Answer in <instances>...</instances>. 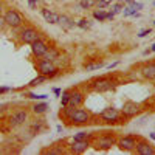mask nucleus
Listing matches in <instances>:
<instances>
[{
	"label": "nucleus",
	"mask_w": 155,
	"mask_h": 155,
	"mask_svg": "<svg viewBox=\"0 0 155 155\" xmlns=\"http://www.w3.org/2000/svg\"><path fill=\"white\" fill-rule=\"evenodd\" d=\"M64 115H65V118L68 120L71 126H84V124H88L90 120H92V113L88 110L71 107V106L64 107Z\"/></svg>",
	"instance_id": "nucleus-1"
},
{
	"label": "nucleus",
	"mask_w": 155,
	"mask_h": 155,
	"mask_svg": "<svg viewBox=\"0 0 155 155\" xmlns=\"http://www.w3.org/2000/svg\"><path fill=\"white\" fill-rule=\"evenodd\" d=\"M93 141V147L96 149V150H109L112 146H115L116 144V138L113 137V135H109V134H106V135H95V134H92V138H90Z\"/></svg>",
	"instance_id": "nucleus-2"
},
{
	"label": "nucleus",
	"mask_w": 155,
	"mask_h": 155,
	"mask_svg": "<svg viewBox=\"0 0 155 155\" xmlns=\"http://www.w3.org/2000/svg\"><path fill=\"white\" fill-rule=\"evenodd\" d=\"M115 87V81L109 76H101L92 81V90L96 93H106Z\"/></svg>",
	"instance_id": "nucleus-3"
},
{
	"label": "nucleus",
	"mask_w": 155,
	"mask_h": 155,
	"mask_svg": "<svg viewBox=\"0 0 155 155\" xmlns=\"http://www.w3.org/2000/svg\"><path fill=\"white\" fill-rule=\"evenodd\" d=\"M121 116H123V113L118 109H115V107H107V109H104V110L99 113V118L104 121V123H107V124L120 123Z\"/></svg>",
	"instance_id": "nucleus-4"
},
{
	"label": "nucleus",
	"mask_w": 155,
	"mask_h": 155,
	"mask_svg": "<svg viewBox=\"0 0 155 155\" xmlns=\"http://www.w3.org/2000/svg\"><path fill=\"white\" fill-rule=\"evenodd\" d=\"M141 112H143L141 104H138L135 101H126L123 104V109H121V113L124 118H134V116L140 115Z\"/></svg>",
	"instance_id": "nucleus-5"
},
{
	"label": "nucleus",
	"mask_w": 155,
	"mask_h": 155,
	"mask_svg": "<svg viewBox=\"0 0 155 155\" xmlns=\"http://www.w3.org/2000/svg\"><path fill=\"white\" fill-rule=\"evenodd\" d=\"M137 141L138 138H135L134 135H127V137H121L120 140H116V146L124 152H135Z\"/></svg>",
	"instance_id": "nucleus-6"
},
{
	"label": "nucleus",
	"mask_w": 155,
	"mask_h": 155,
	"mask_svg": "<svg viewBox=\"0 0 155 155\" xmlns=\"http://www.w3.org/2000/svg\"><path fill=\"white\" fill-rule=\"evenodd\" d=\"M37 70H39L41 74H44L47 78H53V76L58 74V68L53 65V62L47 61V59H44V61H41L37 64Z\"/></svg>",
	"instance_id": "nucleus-7"
},
{
	"label": "nucleus",
	"mask_w": 155,
	"mask_h": 155,
	"mask_svg": "<svg viewBox=\"0 0 155 155\" xmlns=\"http://www.w3.org/2000/svg\"><path fill=\"white\" fill-rule=\"evenodd\" d=\"M135 152H137L138 155H155V147H153L150 143H147V141L138 138Z\"/></svg>",
	"instance_id": "nucleus-8"
},
{
	"label": "nucleus",
	"mask_w": 155,
	"mask_h": 155,
	"mask_svg": "<svg viewBox=\"0 0 155 155\" xmlns=\"http://www.w3.org/2000/svg\"><path fill=\"white\" fill-rule=\"evenodd\" d=\"M90 147V141L88 140H73V143L70 146L71 153H84Z\"/></svg>",
	"instance_id": "nucleus-9"
},
{
	"label": "nucleus",
	"mask_w": 155,
	"mask_h": 155,
	"mask_svg": "<svg viewBox=\"0 0 155 155\" xmlns=\"http://www.w3.org/2000/svg\"><path fill=\"white\" fill-rule=\"evenodd\" d=\"M31 50H33V54L37 56V58H44L47 54V51H48V45L41 41V39H37V41H34L31 44Z\"/></svg>",
	"instance_id": "nucleus-10"
},
{
	"label": "nucleus",
	"mask_w": 155,
	"mask_h": 155,
	"mask_svg": "<svg viewBox=\"0 0 155 155\" xmlns=\"http://www.w3.org/2000/svg\"><path fill=\"white\" fill-rule=\"evenodd\" d=\"M5 23H8L9 27H19V25L22 23V17H20V14L17 11H14V9H9L6 14H5Z\"/></svg>",
	"instance_id": "nucleus-11"
},
{
	"label": "nucleus",
	"mask_w": 155,
	"mask_h": 155,
	"mask_svg": "<svg viewBox=\"0 0 155 155\" xmlns=\"http://www.w3.org/2000/svg\"><path fill=\"white\" fill-rule=\"evenodd\" d=\"M20 37L25 44H33L34 41L39 39V33L34 30V28H25L22 33H20Z\"/></svg>",
	"instance_id": "nucleus-12"
},
{
	"label": "nucleus",
	"mask_w": 155,
	"mask_h": 155,
	"mask_svg": "<svg viewBox=\"0 0 155 155\" xmlns=\"http://www.w3.org/2000/svg\"><path fill=\"white\" fill-rule=\"evenodd\" d=\"M84 99H85V96H84L82 92H71L68 106H71V107H81V106L84 104ZM65 107H67V106H65Z\"/></svg>",
	"instance_id": "nucleus-13"
},
{
	"label": "nucleus",
	"mask_w": 155,
	"mask_h": 155,
	"mask_svg": "<svg viewBox=\"0 0 155 155\" xmlns=\"http://www.w3.org/2000/svg\"><path fill=\"white\" fill-rule=\"evenodd\" d=\"M41 12H42V17H44L48 23H59V16L56 14V12L50 11L48 8H44Z\"/></svg>",
	"instance_id": "nucleus-14"
},
{
	"label": "nucleus",
	"mask_w": 155,
	"mask_h": 155,
	"mask_svg": "<svg viewBox=\"0 0 155 155\" xmlns=\"http://www.w3.org/2000/svg\"><path fill=\"white\" fill-rule=\"evenodd\" d=\"M141 74H143L144 79L152 81L155 78V64H147V65H144L143 68H141Z\"/></svg>",
	"instance_id": "nucleus-15"
},
{
	"label": "nucleus",
	"mask_w": 155,
	"mask_h": 155,
	"mask_svg": "<svg viewBox=\"0 0 155 155\" xmlns=\"http://www.w3.org/2000/svg\"><path fill=\"white\" fill-rule=\"evenodd\" d=\"M27 112L25 110H19V112H16L14 115L11 116V123L14 124V126H19V124H23L25 121H27Z\"/></svg>",
	"instance_id": "nucleus-16"
},
{
	"label": "nucleus",
	"mask_w": 155,
	"mask_h": 155,
	"mask_svg": "<svg viewBox=\"0 0 155 155\" xmlns=\"http://www.w3.org/2000/svg\"><path fill=\"white\" fill-rule=\"evenodd\" d=\"M59 23L62 25L64 28H71V27H74V22L70 19V17H67V16H59Z\"/></svg>",
	"instance_id": "nucleus-17"
},
{
	"label": "nucleus",
	"mask_w": 155,
	"mask_h": 155,
	"mask_svg": "<svg viewBox=\"0 0 155 155\" xmlns=\"http://www.w3.org/2000/svg\"><path fill=\"white\" fill-rule=\"evenodd\" d=\"M107 14H109V12H106L104 9H96V11L93 12V17H95L96 20L102 22V20H107Z\"/></svg>",
	"instance_id": "nucleus-18"
},
{
	"label": "nucleus",
	"mask_w": 155,
	"mask_h": 155,
	"mask_svg": "<svg viewBox=\"0 0 155 155\" xmlns=\"http://www.w3.org/2000/svg\"><path fill=\"white\" fill-rule=\"evenodd\" d=\"M96 2H98V0H81L79 6H81L82 9H90V8L96 6Z\"/></svg>",
	"instance_id": "nucleus-19"
},
{
	"label": "nucleus",
	"mask_w": 155,
	"mask_h": 155,
	"mask_svg": "<svg viewBox=\"0 0 155 155\" xmlns=\"http://www.w3.org/2000/svg\"><path fill=\"white\" fill-rule=\"evenodd\" d=\"M102 67H104V64H102V62H92V64H85L84 70L92 71V70H98V68H102Z\"/></svg>",
	"instance_id": "nucleus-20"
},
{
	"label": "nucleus",
	"mask_w": 155,
	"mask_h": 155,
	"mask_svg": "<svg viewBox=\"0 0 155 155\" xmlns=\"http://www.w3.org/2000/svg\"><path fill=\"white\" fill-rule=\"evenodd\" d=\"M70 95H71V90H65V92L62 93V99H61V106H62V107L68 106V101H70Z\"/></svg>",
	"instance_id": "nucleus-21"
},
{
	"label": "nucleus",
	"mask_w": 155,
	"mask_h": 155,
	"mask_svg": "<svg viewBox=\"0 0 155 155\" xmlns=\"http://www.w3.org/2000/svg\"><path fill=\"white\" fill-rule=\"evenodd\" d=\"M48 109V104H45V102H41V104H36L33 107V112L34 113H45Z\"/></svg>",
	"instance_id": "nucleus-22"
},
{
	"label": "nucleus",
	"mask_w": 155,
	"mask_h": 155,
	"mask_svg": "<svg viewBox=\"0 0 155 155\" xmlns=\"http://www.w3.org/2000/svg\"><path fill=\"white\" fill-rule=\"evenodd\" d=\"M123 12H124V16H137V9H134V6H124L123 8Z\"/></svg>",
	"instance_id": "nucleus-23"
},
{
	"label": "nucleus",
	"mask_w": 155,
	"mask_h": 155,
	"mask_svg": "<svg viewBox=\"0 0 155 155\" xmlns=\"http://www.w3.org/2000/svg\"><path fill=\"white\" fill-rule=\"evenodd\" d=\"M44 81H47V76L41 74V76H37L36 79H33V81L30 82V85H31V87H34V85H39V84H42Z\"/></svg>",
	"instance_id": "nucleus-24"
},
{
	"label": "nucleus",
	"mask_w": 155,
	"mask_h": 155,
	"mask_svg": "<svg viewBox=\"0 0 155 155\" xmlns=\"http://www.w3.org/2000/svg\"><path fill=\"white\" fill-rule=\"evenodd\" d=\"M78 27L82 28V30H88L90 27H92V23H90V20H87V19H82V20L78 22Z\"/></svg>",
	"instance_id": "nucleus-25"
},
{
	"label": "nucleus",
	"mask_w": 155,
	"mask_h": 155,
	"mask_svg": "<svg viewBox=\"0 0 155 155\" xmlns=\"http://www.w3.org/2000/svg\"><path fill=\"white\" fill-rule=\"evenodd\" d=\"M92 138V134H87V132H79L78 135H74L73 140H90Z\"/></svg>",
	"instance_id": "nucleus-26"
},
{
	"label": "nucleus",
	"mask_w": 155,
	"mask_h": 155,
	"mask_svg": "<svg viewBox=\"0 0 155 155\" xmlns=\"http://www.w3.org/2000/svg\"><path fill=\"white\" fill-rule=\"evenodd\" d=\"M110 2H112V0H98V2H96V6H98V9H104L106 6L110 5Z\"/></svg>",
	"instance_id": "nucleus-27"
},
{
	"label": "nucleus",
	"mask_w": 155,
	"mask_h": 155,
	"mask_svg": "<svg viewBox=\"0 0 155 155\" xmlns=\"http://www.w3.org/2000/svg\"><path fill=\"white\" fill-rule=\"evenodd\" d=\"M123 8H124V6H123L121 3H115V5L112 6V11H110V12L115 16V14H118V12H121V11H123Z\"/></svg>",
	"instance_id": "nucleus-28"
},
{
	"label": "nucleus",
	"mask_w": 155,
	"mask_h": 155,
	"mask_svg": "<svg viewBox=\"0 0 155 155\" xmlns=\"http://www.w3.org/2000/svg\"><path fill=\"white\" fill-rule=\"evenodd\" d=\"M150 33H152L150 30H141V31L138 33V37H146V36H147V34H150Z\"/></svg>",
	"instance_id": "nucleus-29"
},
{
	"label": "nucleus",
	"mask_w": 155,
	"mask_h": 155,
	"mask_svg": "<svg viewBox=\"0 0 155 155\" xmlns=\"http://www.w3.org/2000/svg\"><path fill=\"white\" fill-rule=\"evenodd\" d=\"M30 98H31V99H45L47 95H34V93H31Z\"/></svg>",
	"instance_id": "nucleus-30"
},
{
	"label": "nucleus",
	"mask_w": 155,
	"mask_h": 155,
	"mask_svg": "<svg viewBox=\"0 0 155 155\" xmlns=\"http://www.w3.org/2000/svg\"><path fill=\"white\" fill-rule=\"evenodd\" d=\"M28 3L31 8H37V3H39V0H28Z\"/></svg>",
	"instance_id": "nucleus-31"
},
{
	"label": "nucleus",
	"mask_w": 155,
	"mask_h": 155,
	"mask_svg": "<svg viewBox=\"0 0 155 155\" xmlns=\"http://www.w3.org/2000/svg\"><path fill=\"white\" fill-rule=\"evenodd\" d=\"M5 92H9V87H0V93H5Z\"/></svg>",
	"instance_id": "nucleus-32"
},
{
	"label": "nucleus",
	"mask_w": 155,
	"mask_h": 155,
	"mask_svg": "<svg viewBox=\"0 0 155 155\" xmlns=\"http://www.w3.org/2000/svg\"><path fill=\"white\" fill-rule=\"evenodd\" d=\"M150 51H153V53H155V44H153V45L150 47Z\"/></svg>",
	"instance_id": "nucleus-33"
},
{
	"label": "nucleus",
	"mask_w": 155,
	"mask_h": 155,
	"mask_svg": "<svg viewBox=\"0 0 155 155\" xmlns=\"http://www.w3.org/2000/svg\"><path fill=\"white\" fill-rule=\"evenodd\" d=\"M150 138H152V140H155V132H152V134H150Z\"/></svg>",
	"instance_id": "nucleus-34"
},
{
	"label": "nucleus",
	"mask_w": 155,
	"mask_h": 155,
	"mask_svg": "<svg viewBox=\"0 0 155 155\" xmlns=\"http://www.w3.org/2000/svg\"><path fill=\"white\" fill-rule=\"evenodd\" d=\"M0 11H2V3H0Z\"/></svg>",
	"instance_id": "nucleus-35"
},
{
	"label": "nucleus",
	"mask_w": 155,
	"mask_h": 155,
	"mask_svg": "<svg viewBox=\"0 0 155 155\" xmlns=\"http://www.w3.org/2000/svg\"><path fill=\"white\" fill-rule=\"evenodd\" d=\"M152 81H153V82H155V78H153V79H152Z\"/></svg>",
	"instance_id": "nucleus-36"
}]
</instances>
